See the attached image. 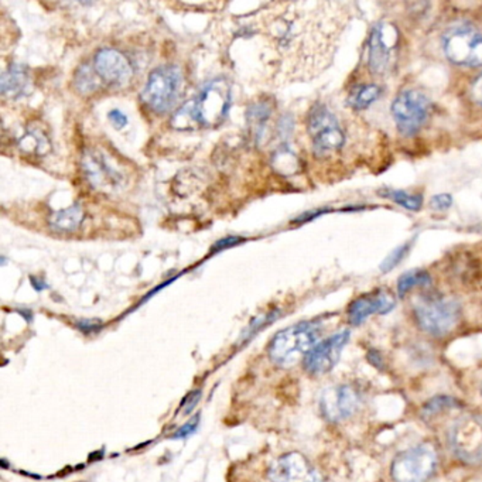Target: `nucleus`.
Instances as JSON below:
<instances>
[{
    "label": "nucleus",
    "mask_w": 482,
    "mask_h": 482,
    "mask_svg": "<svg viewBox=\"0 0 482 482\" xmlns=\"http://www.w3.org/2000/svg\"><path fill=\"white\" fill-rule=\"evenodd\" d=\"M231 105V86L227 79H214L200 95L181 106L173 118L171 126L178 131H191L198 126L214 128L227 118Z\"/></svg>",
    "instance_id": "1"
},
{
    "label": "nucleus",
    "mask_w": 482,
    "mask_h": 482,
    "mask_svg": "<svg viewBox=\"0 0 482 482\" xmlns=\"http://www.w3.org/2000/svg\"><path fill=\"white\" fill-rule=\"evenodd\" d=\"M320 332H322V324L317 322L297 323V324L285 328L270 341V359L277 367H292L317 345Z\"/></svg>",
    "instance_id": "2"
},
{
    "label": "nucleus",
    "mask_w": 482,
    "mask_h": 482,
    "mask_svg": "<svg viewBox=\"0 0 482 482\" xmlns=\"http://www.w3.org/2000/svg\"><path fill=\"white\" fill-rule=\"evenodd\" d=\"M414 315L424 332L444 337L453 332L459 320V305L456 299L441 293H426L414 300Z\"/></svg>",
    "instance_id": "3"
},
{
    "label": "nucleus",
    "mask_w": 482,
    "mask_h": 482,
    "mask_svg": "<svg viewBox=\"0 0 482 482\" xmlns=\"http://www.w3.org/2000/svg\"><path fill=\"white\" fill-rule=\"evenodd\" d=\"M307 131L312 138L315 158H332L347 148L348 136L344 126L324 104H315L310 109Z\"/></svg>",
    "instance_id": "4"
},
{
    "label": "nucleus",
    "mask_w": 482,
    "mask_h": 482,
    "mask_svg": "<svg viewBox=\"0 0 482 482\" xmlns=\"http://www.w3.org/2000/svg\"><path fill=\"white\" fill-rule=\"evenodd\" d=\"M401 34L394 23L379 22L368 39V69L374 76L385 77L396 66Z\"/></svg>",
    "instance_id": "5"
},
{
    "label": "nucleus",
    "mask_w": 482,
    "mask_h": 482,
    "mask_svg": "<svg viewBox=\"0 0 482 482\" xmlns=\"http://www.w3.org/2000/svg\"><path fill=\"white\" fill-rule=\"evenodd\" d=\"M183 74L176 66H163L149 76L141 91V101L150 111L166 114L173 108L180 95Z\"/></svg>",
    "instance_id": "6"
},
{
    "label": "nucleus",
    "mask_w": 482,
    "mask_h": 482,
    "mask_svg": "<svg viewBox=\"0 0 482 482\" xmlns=\"http://www.w3.org/2000/svg\"><path fill=\"white\" fill-rule=\"evenodd\" d=\"M447 444L464 463H482V416L467 414L457 419L447 432Z\"/></svg>",
    "instance_id": "7"
},
{
    "label": "nucleus",
    "mask_w": 482,
    "mask_h": 482,
    "mask_svg": "<svg viewBox=\"0 0 482 482\" xmlns=\"http://www.w3.org/2000/svg\"><path fill=\"white\" fill-rule=\"evenodd\" d=\"M437 467V454L426 444L410 447L395 457L391 476L395 482H426Z\"/></svg>",
    "instance_id": "8"
},
{
    "label": "nucleus",
    "mask_w": 482,
    "mask_h": 482,
    "mask_svg": "<svg viewBox=\"0 0 482 482\" xmlns=\"http://www.w3.org/2000/svg\"><path fill=\"white\" fill-rule=\"evenodd\" d=\"M447 59L459 67H482V33L471 26H456L443 37Z\"/></svg>",
    "instance_id": "9"
},
{
    "label": "nucleus",
    "mask_w": 482,
    "mask_h": 482,
    "mask_svg": "<svg viewBox=\"0 0 482 482\" xmlns=\"http://www.w3.org/2000/svg\"><path fill=\"white\" fill-rule=\"evenodd\" d=\"M430 115V101L416 89H406L395 98L392 116L397 131L404 136L416 135Z\"/></svg>",
    "instance_id": "10"
},
{
    "label": "nucleus",
    "mask_w": 482,
    "mask_h": 482,
    "mask_svg": "<svg viewBox=\"0 0 482 482\" xmlns=\"http://www.w3.org/2000/svg\"><path fill=\"white\" fill-rule=\"evenodd\" d=\"M361 405V395L351 385L327 387L320 396V412L332 423H340L354 416Z\"/></svg>",
    "instance_id": "11"
},
{
    "label": "nucleus",
    "mask_w": 482,
    "mask_h": 482,
    "mask_svg": "<svg viewBox=\"0 0 482 482\" xmlns=\"http://www.w3.org/2000/svg\"><path fill=\"white\" fill-rule=\"evenodd\" d=\"M350 337H351L350 330H342L317 342L312 351L305 357V371L310 375H324L332 371L340 361Z\"/></svg>",
    "instance_id": "12"
},
{
    "label": "nucleus",
    "mask_w": 482,
    "mask_h": 482,
    "mask_svg": "<svg viewBox=\"0 0 482 482\" xmlns=\"http://www.w3.org/2000/svg\"><path fill=\"white\" fill-rule=\"evenodd\" d=\"M270 482H323L309 459L300 453H287L276 459L268 469Z\"/></svg>",
    "instance_id": "13"
},
{
    "label": "nucleus",
    "mask_w": 482,
    "mask_h": 482,
    "mask_svg": "<svg viewBox=\"0 0 482 482\" xmlns=\"http://www.w3.org/2000/svg\"><path fill=\"white\" fill-rule=\"evenodd\" d=\"M94 68L102 82L111 86H125L133 77L129 59L115 49H102L95 54Z\"/></svg>",
    "instance_id": "14"
},
{
    "label": "nucleus",
    "mask_w": 482,
    "mask_h": 482,
    "mask_svg": "<svg viewBox=\"0 0 482 482\" xmlns=\"http://www.w3.org/2000/svg\"><path fill=\"white\" fill-rule=\"evenodd\" d=\"M396 300L387 290H375L359 296L348 307V322L352 325H361L374 314H387L394 310Z\"/></svg>",
    "instance_id": "15"
},
{
    "label": "nucleus",
    "mask_w": 482,
    "mask_h": 482,
    "mask_svg": "<svg viewBox=\"0 0 482 482\" xmlns=\"http://www.w3.org/2000/svg\"><path fill=\"white\" fill-rule=\"evenodd\" d=\"M82 166L89 183L99 190H115L121 184V174L109 166L99 151L86 150L82 158Z\"/></svg>",
    "instance_id": "16"
},
{
    "label": "nucleus",
    "mask_w": 482,
    "mask_h": 482,
    "mask_svg": "<svg viewBox=\"0 0 482 482\" xmlns=\"http://www.w3.org/2000/svg\"><path fill=\"white\" fill-rule=\"evenodd\" d=\"M30 84L29 71L26 67L20 64H14L2 74L0 79V89L2 94L7 98H19L27 91Z\"/></svg>",
    "instance_id": "17"
},
{
    "label": "nucleus",
    "mask_w": 482,
    "mask_h": 482,
    "mask_svg": "<svg viewBox=\"0 0 482 482\" xmlns=\"http://www.w3.org/2000/svg\"><path fill=\"white\" fill-rule=\"evenodd\" d=\"M86 214L79 204L57 211L50 217V228L59 233H69L78 230Z\"/></svg>",
    "instance_id": "18"
},
{
    "label": "nucleus",
    "mask_w": 482,
    "mask_h": 482,
    "mask_svg": "<svg viewBox=\"0 0 482 482\" xmlns=\"http://www.w3.org/2000/svg\"><path fill=\"white\" fill-rule=\"evenodd\" d=\"M270 115H272V106L268 102H256L248 109L246 118H248V125H250V133H252L256 143L262 141L266 123L269 122Z\"/></svg>",
    "instance_id": "19"
},
{
    "label": "nucleus",
    "mask_w": 482,
    "mask_h": 482,
    "mask_svg": "<svg viewBox=\"0 0 482 482\" xmlns=\"http://www.w3.org/2000/svg\"><path fill=\"white\" fill-rule=\"evenodd\" d=\"M381 96V88L377 84H361L355 86L348 95V105L354 111H364Z\"/></svg>",
    "instance_id": "20"
},
{
    "label": "nucleus",
    "mask_w": 482,
    "mask_h": 482,
    "mask_svg": "<svg viewBox=\"0 0 482 482\" xmlns=\"http://www.w3.org/2000/svg\"><path fill=\"white\" fill-rule=\"evenodd\" d=\"M19 148L27 155L44 156L50 150L49 138L39 129H32L20 139Z\"/></svg>",
    "instance_id": "21"
},
{
    "label": "nucleus",
    "mask_w": 482,
    "mask_h": 482,
    "mask_svg": "<svg viewBox=\"0 0 482 482\" xmlns=\"http://www.w3.org/2000/svg\"><path fill=\"white\" fill-rule=\"evenodd\" d=\"M432 283V276L426 270H412L405 273L399 277L397 282V293L401 297H405L410 290L416 289L420 286H427Z\"/></svg>",
    "instance_id": "22"
},
{
    "label": "nucleus",
    "mask_w": 482,
    "mask_h": 482,
    "mask_svg": "<svg viewBox=\"0 0 482 482\" xmlns=\"http://www.w3.org/2000/svg\"><path fill=\"white\" fill-rule=\"evenodd\" d=\"M272 166L280 174L290 176V174H295L296 171L299 170L300 163L299 159L296 158L292 150L287 148H280L273 155Z\"/></svg>",
    "instance_id": "23"
},
{
    "label": "nucleus",
    "mask_w": 482,
    "mask_h": 482,
    "mask_svg": "<svg viewBox=\"0 0 482 482\" xmlns=\"http://www.w3.org/2000/svg\"><path fill=\"white\" fill-rule=\"evenodd\" d=\"M101 84V78L94 67H89L88 64L79 67L76 74V86L78 91L82 94H89V92L96 91Z\"/></svg>",
    "instance_id": "24"
},
{
    "label": "nucleus",
    "mask_w": 482,
    "mask_h": 482,
    "mask_svg": "<svg viewBox=\"0 0 482 482\" xmlns=\"http://www.w3.org/2000/svg\"><path fill=\"white\" fill-rule=\"evenodd\" d=\"M382 197L395 201L397 205L409 211H419L423 205V198L419 194H409L406 191L387 190L382 191Z\"/></svg>",
    "instance_id": "25"
},
{
    "label": "nucleus",
    "mask_w": 482,
    "mask_h": 482,
    "mask_svg": "<svg viewBox=\"0 0 482 482\" xmlns=\"http://www.w3.org/2000/svg\"><path fill=\"white\" fill-rule=\"evenodd\" d=\"M459 404L450 396H436L433 399H430L426 405L423 406V417L434 416V414H439L440 412H444V410L454 409V407H459Z\"/></svg>",
    "instance_id": "26"
},
{
    "label": "nucleus",
    "mask_w": 482,
    "mask_h": 482,
    "mask_svg": "<svg viewBox=\"0 0 482 482\" xmlns=\"http://www.w3.org/2000/svg\"><path fill=\"white\" fill-rule=\"evenodd\" d=\"M410 246H412V242L405 243L404 246L397 248V250H395L391 255L387 256V259H385L384 263L381 265L382 272L387 273L389 272V270L394 269V268H396V266L402 262L405 256L407 255V252H409Z\"/></svg>",
    "instance_id": "27"
},
{
    "label": "nucleus",
    "mask_w": 482,
    "mask_h": 482,
    "mask_svg": "<svg viewBox=\"0 0 482 482\" xmlns=\"http://www.w3.org/2000/svg\"><path fill=\"white\" fill-rule=\"evenodd\" d=\"M276 315H277V312H270L268 313V314L258 317V319H256L255 322H252V324L248 327V330L243 332V338H250L252 335H255V332H259L265 325L272 323L273 320L276 319Z\"/></svg>",
    "instance_id": "28"
},
{
    "label": "nucleus",
    "mask_w": 482,
    "mask_h": 482,
    "mask_svg": "<svg viewBox=\"0 0 482 482\" xmlns=\"http://www.w3.org/2000/svg\"><path fill=\"white\" fill-rule=\"evenodd\" d=\"M198 424H200V414H196L173 434V439H186V437L191 436L197 430Z\"/></svg>",
    "instance_id": "29"
},
{
    "label": "nucleus",
    "mask_w": 482,
    "mask_h": 482,
    "mask_svg": "<svg viewBox=\"0 0 482 482\" xmlns=\"http://www.w3.org/2000/svg\"><path fill=\"white\" fill-rule=\"evenodd\" d=\"M451 204H453L451 196H449V194H439L436 197L432 198L430 207L433 208V210L443 211L451 207Z\"/></svg>",
    "instance_id": "30"
},
{
    "label": "nucleus",
    "mask_w": 482,
    "mask_h": 482,
    "mask_svg": "<svg viewBox=\"0 0 482 482\" xmlns=\"http://www.w3.org/2000/svg\"><path fill=\"white\" fill-rule=\"evenodd\" d=\"M469 96L476 102L477 105L482 108V73L474 79L473 84L469 86Z\"/></svg>",
    "instance_id": "31"
},
{
    "label": "nucleus",
    "mask_w": 482,
    "mask_h": 482,
    "mask_svg": "<svg viewBox=\"0 0 482 482\" xmlns=\"http://www.w3.org/2000/svg\"><path fill=\"white\" fill-rule=\"evenodd\" d=\"M201 397V391L200 389H197V391L191 392L190 395H188L186 399H184L183 402V412L186 414H190L191 412H193L194 407L197 406L198 401H200Z\"/></svg>",
    "instance_id": "32"
},
{
    "label": "nucleus",
    "mask_w": 482,
    "mask_h": 482,
    "mask_svg": "<svg viewBox=\"0 0 482 482\" xmlns=\"http://www.w3.org/2000/svg\"><path fill=\"white\" fill-rule=\"evenodd\" d=\"M109 119L118 129L125 128L128 125V118H126L125 114H122L118 109L109 112Z\"/></svg>",
    "instance_id": "33"
},
{
    "label": "nucleus",
    "mask_w": 482,
    "mask_h": 482,
    "mask_svg": "<svg viewBox=\"0 0 482 482\" xmlns=\"http://www.w3.org/2000/svg\"><path fill=\"white\" fill-rule=\"evenodd\" d=\"M242 240L235 237L225 238V240H221L220 242H217V245H214V250H227V248H231V246L237 245Z\"/></svg>",
    "instance_id": "34"
},
{
    "label": "nucleus",
    "mask_w": 482,
    "mask_h": 482,
    "mask_svg": "<svg viewBox=\"0 0 482 482\" xmlns=\"http://www.w3.org/2000/svg\"><path fill=\"white\" fill-rule=\"evenodd\" d=\"M78 327L81 328L82 332H96V330H98L99 325L95 324V323L81 322V323H79Z\"/></svg>",
    "instance_id": "35"
},
{
    "label": "nucleus",
    "mask_w": 482,
    "mask_h": 482,
    "mask_svg": "<svg viewBox=\"0 0 482 482\" xmlns=\"http://www.w3.org/2000/svg\"><path fill=\"white\" fill-rule=\"evenodd\" d=\"M32 282H33V287L37 290H43L46 289L47 285L44 282H40V280L37 279H32Z\"/></svg>",
    "instance_id": "36"
}]
</instances>
